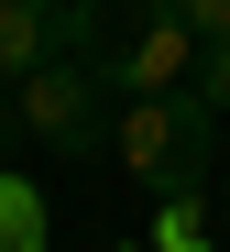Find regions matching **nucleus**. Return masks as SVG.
Returning <instances> with one entry per match:
<instances>
[{
  "mask_svg": "<svg viewBox=\"0 0 230 252\" xmlns=\"http://www.w3.org/2000/svg\"><path fill=\"white\" fill-rule=\"evenodd\" d=\"M175 11H187L197 33H230V0H175Z\"/></svg>",
  "mask_w": 230,
  "mask_h": 252,
  "instance_id": "obj_7",
  "label": "nucleus"
},
{
  "mask_svg": "<svg viewBox=\"0 0 230 252\" xmlns=\"http://www.w3.org/2000/svg\"><path fill=\"white\" fill-rule=\"evenodd\" d=\"M11 121H22V143H44L55 164L110 154V88H99L77 55H44L33 77H11Z\"/></svg>",
  "mask_w": 230,
  "mask_h": 252,
  "instance_id": "obj_3",
  "label": "nucleus"
},
{
  "mask_svg": "<svg viewBox=\"0 0 230 252\" xmlns=\"http://www.w3.org/2000/svg\"><path fill=\"white\" fill-rule=\"evenodd\" d=\"M0 252H55V230H44V187L11 176V164H0Z\"/></svg>",
  "mask_w": 230,
  "mask_h": 252,
  "instance_id": "obj_5",
  "label": "nucleus"
},
{
  "mask_svg": "<svg viewBox=\"0 0 230 252\" xmlns=\"http://www.w3.org/2000/svg\"><path fill=\"white\" fill-rule=\"evenodd\" d=\"M0 88H11V77H0ZM11 132H22V121H11V99H0V143H11Z\"/></svg>",
  "mask_w": 230,
  "mask_h": 252,
  "instance_id": "obj_8",
  "label": "nucleus"
},
{
  "mask_svg": "<svg viewBox=\"0 0 230 252\" xmlns=\"http://www.w3.org/2000/svg\"><path fill=\"white\" fill-rule=\"evenodd\" d=\"M66 55L99 77L110 99L187 88V66H197V22L175 11V0H66Z\"/></svg>",
  "mask_w": 230,
  "mask_h": 252,
  "instance_id": "obj_1",
  "label": "nucleus"
},
{
  "mask_svg": "<svg viewBox=\"0 0 230 252\" xmlns=\"http://www.w3.org/2000/svg\"><path fill=\"white\" fill-rule=\"evenodd\" d=\"M187 88L230 121V33H197V66H187Z\"/></svg>",
  "mask_w": 230,
  "mask_h": 252,
  "instance_id": "obj_6",
  "label": "nucleus"
},
{
  "mask_svg": "<svg viewBox=\"0 0 230 252\" xmlns=\"http://www.w3.org/2000/svg\"><path fill=\"white\" fill-rule=\"evenodd\" d=\"M110 154L131 164V187H208V164H219V110L197 88H143V99H121L110 121Z\"/></svg>",
  "mask_w": 230,
  "mask_h": 252,
  "instance_id": "obj_2",
  "label": "nucleus"
},
{
  "mask_svg": "<svg viewBox=\"0 0 230 252\" xmlns=\"http://www.w3.org/2000/svg\"><path fill=\"white\" fill-rule=\"evenodd\" d=\"M44 55H66V0H0V77H33Z\"/></svg>",
  "mask_w": 230,
  "mask_h": 252,
  "instance_id": "obj_4",
  "label": "nucleus"
}]
</instances>
